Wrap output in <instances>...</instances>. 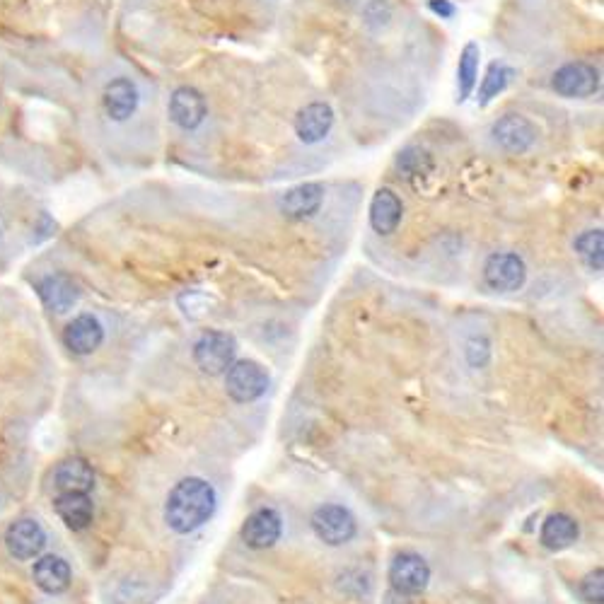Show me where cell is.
Segmentation results:
<instances>
[{
  "label": "cell",
  "mask_w": 604,
  "mask_h": 604,
  "mask_svg": "<svg viewBox=\"0 0 604 604\" xmlns=\"http://www.w3.org/2000/svg\"><path fill=\"white\" fill-rule=\"evenodd\" d=\"M54 513L68 530L83 532L92 525V518H95V505H92L90 493L58 491V496L54 498Z\"/></svg>",
  "instance_id": "cell-12"
},
{
  "label": "cell",
  "mask_w": 604,
  "mask_h": 604,
  "mask_svg": "<svg viewBox=\"0 0 604 604\" xmlns=\"http://www.w3.org/2000/svg\"><path fill=\"white\" fill-rule=\"evenodd\" d=\"M237 344L225 331H206L194 344V363L201 373L223 375L235 363Z\"/></svg>",
  "instance_id": "cell-3"
},
{
  "label": "cell",
  "mask_w": 604,
  "mask_h": 604,
  "mask_svg": "<svg viewBox=\"0 0 604 604\" xmlns=\"http://www.w3.org/2000/svg\"><path fill=\"white\" fill-rule=\"evenodd\" d=\"M46 547V530L34 518H20L5 530V549L15 561H34Z\"/></svg>",
  "instance_id": "cell-7"
},
{
  "label": "cell",
  "mask_w": 604,
  "mask_h": 604,
  "mask_svg": "<svg viewBox=\"0 0 604 604\" xmlns=\"http://www.w3.org/2000/svg\"><path fill=\"white\" fill-rule=\"evenodd\" d=\"M54 486L56 491H83L90 493L95 486V472L83 457H68L58 462L54 469Z\"/></svg>",
  "instance_id": "cell-20"
},
{
  "label": "cell",
  "mask_w": 604,
  "mask_h": 604,
  "mask_svg": "<svg viewBox=\"0 0 604 604\" xmlns=\"http://www.w3.org/2000/svg\"><path fill=\"white\" fill-rule=\"evenodd\" d=\"M382 604H411V602H409V595H402V592L397 590H389Z\"/></svg>",
  "instance_id": "cell-29"
},
{
  "label": "cell",
  "mask_w": 604,
  "mask_h": 604,
  "mask_svg": "<svg viewBox=\"0 0 604 604\" xmlns=\"http://www.w3.org/2000/svg\"><path fill=\"white\" fill-rule=\"evenodd\" d=\"M32 580L46 595H63V592L71 588L73 573L66 559H61L56 554H46L37 556V561H34Z\"/></svg>",
  "instance_id": "cell-16"
},
{
  "label": "cell",
  "mask_w": 604,
  "mask_h": 604,
  "mask_svg": "<svg viewBox=\"0 0 604 604\" xmlns=\"http://www.w3.org/2000/svg\"><path fill=\"white\" fill-rule=\"evenodd\" d=\"M324 201V187L319 182H305L298 187L288 189L286 194H281L278 199V208L290 220H307L322 208Z\"/></svg>",
  "instance_id": "cell-14"
},
{
  "label": "cell",
  "mask_w": 604,
  "mask_h": 604,
  "mask_svg": "<svg viewBox=\"0 0 604 604\" xmlns=\"http://www.w3.org/2000/svg\"><path fill=\"white\" fill-rule=\"evenodd\" d=\"M283 520L274 508H259L242 525V539L249 549H269L281 539Z\"/></svg>",
  "instance_id": "cell-11"
},
{
  "label": "cell",
  "mask_w": 604,
  "mask_h": 604,
  "mask_svg": "<svg viewBox=\"0 0 604 604\" xmlns=\"http://www.w3.org/2000/svg\"><path fill=\"white\" fill-rule=\"evenodd\" d=\"M225 389L235 402H257L269 389V373L254 360H237L225 370Z\"/></svg>",
  "instance_id": "cell-4"
},
{
  "label": "cell",
  "mask_w": 604,
  "mask_h": 604,
  "mask_svg": "<svg viewBox=\"0 0 604 604\" xmlns=\"http://www.w3.org/2000/svg\"><path fill=\"white\" fill-rule=\"evenodd\" d=\"M397 167L399 172L404 174L409 182H414V179L418 177H428V174L433 172V158L431 155L426 153V150L421 148H406L404 153H399V160H397Z\"/></svg>",
  "instance_id": "cell-25"
},
{
  "label": "cell",
  "mask_w": 604,
  "mask_h": 604,
  "mask_svg": "<svg viewBox=\"0 0 604 604\" xmlns=\"http://www.w3.org/2000/svg\"><path fill=\"white\" fill-rule=\"evenodd\" d=\"M484 281L486 286L501 293H513L520 290L527 281V266L518 254L513 252H498L489 257L484 266Z\"/></svg>",
  "instance_id": "cell-9"
},
{
  "label": "cell",
  "mask_w": 604,
  "mask_h": 604,
  "mask_svg": "<svg viewBox=\"0 0 604 604\" xmlns=\"http://www.w3.org/2000/svg\"><path fill=\"white\" fill-rule=\"evenodd\" d=\"M578 522L566 513H551L542 525V534H539V542L544 544L549 551H563L571 547L578 539Z\"/></svg>",
  "instance_id": "cell-21"
},
{
  "label": "cell",
  "mask_w": 604,
  "mask_h": 604,
  "mask_svg": "<svg viewBox=\"0 0 604 604\" xmlns=\"http://www.w3.org/2000/svg\"><path fill=\"white\" fill-rule=\"evenodd\" d=\"M513 75H515V71L510 66H505V63H501V61L491 63L489 71H486L484 80H481V87H479V104H481V107H489V104L496 100L498 95H501L505 87L510 85Z\"/></svg>",
  "instance_id": "cell-23"
},
{
  "label": "cell",
  "mask_w": 604,
  "mask_h": 604,
  "mask_svg": "<svg viewBox=\"0 0 604 604\" xmlns=\"http://www.w3.org/2000/svg\"><path fill=\"white\" fill-rule=\"evenodd\" d=\"M580 595H583L585 602L602 604V600H604V573H602V568H597V571H592L590 576H585L583 583H580Z\"/></svg>",
  "instance_id": "cell-26"
},
{
  "label": "cell",
  "mask_w": 604,
  "mask_h": 604,
  "mask_svg": "<svg viewBox=\"0 0 604 604\" xmlns=\"http://www.w3.org/2000/svg\"><path fill=\"white\" fill-rule=\"evenodd\" d=\"M491 136L498 143V148H503L505 153L522 155L537 141V129H534V124L527 116L505 114L491 126Z\"/></svg>",
  "instance_id": "cell-8"
},
{
  "label": "cell",
  "mask_w": 604,
  "mask_h": 604,
  "mask_svg": "<svg viewBox=\"0 0 604 604\" xmlns=\"http://www.w3.org/2000/svg\"><path fill=\"white\" fill-rule=\"evenodd\" d=\"M551 87L566 100H583L600 92V71L592 63L573 61L561 66L551 78Z\"/></svg>",
  "instance_id": "cell-6"
},
{
  "label": "cell",
  "mask_w": 604,
  "mask_h": 604,
  "mask_svg": "<svg viewBox=\"0 0 604 604\" xmlns=\"http://www.w3.org/2000/svg\"><path fill=\"white\" fill-rule=\"evenodd\" d=\"M428 8H431L435 15L443 17V20H450V17H455V13H457V8L450 3V0H431Z\"/></svg>",
  "instance_id": "cell-28"
},
{
  "label": "cell",
  "mask_w": 604,
  "mask_h": 604,
  "mask_svg": "<svg viewBox=\"0 0 604 604\" xmlns=\"http://www.w3.org/2000/svg\"><path fill=\"white\" fill-rule=\"evenodd\" d=\"M104 341V327L97 317L78 315L63 329V344L75 356H90Z\"/></svg>",
  "instance_id": "cell-15"
},
{
  "label": "cell",
  "mask_w": 604,
  "mask_h": 604,
  "mask_svg": "<svg viewBox=\"0 0 604 604\" xmlns=\"http://www.w3.org/2000/svg\"><path fill=\"white\" fill-rule=\"evenodd\" d=\"M467 358L469 363L474 365V368H484L486 363H489L491 358V348H489V341L486 339H472L467 344Z\"/></svg>",
  "instance_id": "cell-27"
},
{
  "label": "cell",
  "mask_w": 604,
  "mask_h": 604,
  "mask_svg": "<svg viewBox=\"0 0 604 604\" xmlns=\"http://www.w3.org/2000/svg\"><path fill=\"white\" fill-rule=\"evenodd\" d=\"M208 104L206 97L196 87L182 85L170 97V119L182 131H196L206 121Z\"/></svg>",
  "instance_id": "cell-10"
},
{
  "label": "cell",
  "mask_w": 604,
  "mask_h": 604,
  "mask_svg": "<svg viewBox=\"0 0 604 604\" xmlns=\"http://www.w3.org/2000/svg\"><path fill=\"white\" fill-rule=\"evenodd\" d=\"M404 216V203L392 189H377L370 201V225L377 235H392Z\"/></svg>",
  "instance_id": "cell-19"
},
{
  "label": "cell",
  "mask_w": 604,
  "mask_h": 604,
  "mask_svg": "<svg viewBox=\"0 0 604 604\" xmlns=\"http://www.w3.org/2000/svg\"><path fill=\"white\" fill-rule=\"evenodd\" d=\"M138 102H141V92L131 78H114L104 87L102 104L112 121H129L136 114Z\"/></svg>",
  "instance_id": "cell-17"
},
{
  "label": "cell",
  "mask_w": 604,
  "mask_h": 604,
  "mask_svg": "<svg viewBox=\"0 0 604 604\" xmlns=\"http://www.w3.org/2000/svg\"><path fill=\"white\" fill-rule=\"evenodd\" d=\"M310 525L319 542L329 544V547H344L356 537V518L344 505H322L312 513Z\"/></svg>",
  "instance_id": "cell-2"
},
{
  "label": "cell",
  "mask_w": 604,
  "mask_h": 604,
  "mask_svg": "<svg viewBox=\"0 0 604 604\" xmlns=\"http://www.w3.org/2000/svg\"><path fill=\"white\" fill-rule=\"evenodd\" d=\"M576 252L592 271H602L604 266V235L602 230H585L576 237Z\"/></svg>",
  "instance_id": "cell-24"
},
{
  "label": "cell",
  "mask_w": 604,
  "mask_h": 604,
  "mask_svg": "<svg viewBox=\"0 0 604 604\" xmlns=\"http://www.w3.org/2000/svg\"><path fill=\"white\" fill-rule=\"evenodd\" d=\"M431 583V566L421 554L402 551L389 563V585L402 595H421Z\"/></svg>",
  "instance_id": "cell-5"
},
{
  "label": "cell",
  "mask_w": 604,
  "mask_h": 604,
  "mask_svg": "<svg viewBox=\"0 0 604 604\" xmlns=\"http://www.w3.org/2000/svg\"><path fill=\"white\" fill-rule=\"evenodd\" d=\"M334 126V109L327 102H312L295 116V136L305 145H317L329 136Z\"/></svg>",
  "instance_id": "cell-13"
},
{
  "label": "cell",
  "mask_w": 604,
  "mask_h": 604,
  "mask_svg": "<svg viewBox=\"0 0 604 604\" xmlns=\"http://www.w3.org/2000/svg\"><path fill=\"white\" fill-rule=\"evenodd\" d=\"M479 44L469 42L462 49L460 63H457V102H467L474 95L476 80H479Z\"/></svg>",
  "instance_id": "cell-22"
},
{
  "label": "cell",
  "mask_w": 604,
  "mask_h": 604,
  "mask_svg": "<svg viewBox=\"0 0 604 604\" xmlns=\"http://www.w3.org/2000/svg\"><path fill=\"white\" fill-rule=\"evenodd\" d=\"M37 293H39V298H42L44 305L49 307L51 312H58V315L73 310L75 302L80 300L78 286H75L73 278L66 274H49V276L39 278Z\"/></svg>",
  "instance_id": "cell-18"
},
{
  "label": "cell",
  "mask_w": 604,
  "mask_h": 604,
  "mask_svg": "<svg viewBox=\"0 0 604 604\" xmlns=\"http://www.w3.org/2000/svg\"><path fill=\"white\" fill-rule=\"evenodd\" d=\"M216 491L206 479L189 476L170 491L165 501V522L172 532L189 534L206 525L216 513Z\"/></svg>",
  "instance_id": "cell-1"
}]
</instances>
